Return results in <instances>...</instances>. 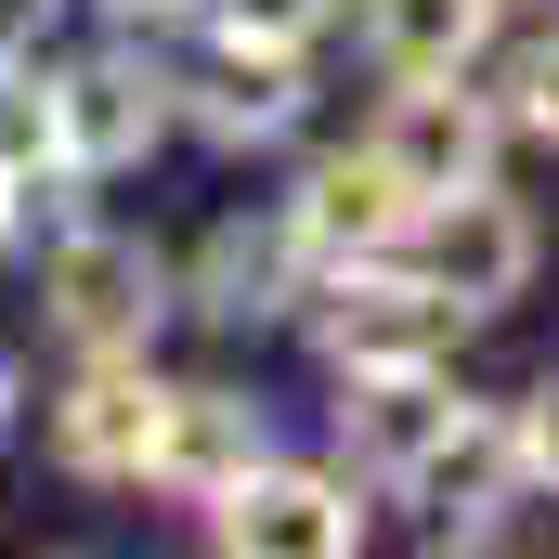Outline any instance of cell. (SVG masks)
I'll list each match as a JSON object with an SVG mask.
<instances>
[{"instance_id": "cell-15", "label": "cell", "mask_w": 559, "mask_h": 559, "mask_svg": "<svg viewBox=\"0 0 559 559\" xmlns=\"http://www.w3.org/2000/svg\"><path fill=\"white\" fill-rule=\"evenodd\" d=\"M39 169H66L52 156V66L0 52V182H39Z\"/></svg>"}, {"instance_id": "cell-18", "label": "cell", "mask_w": 559, "mask_h": 559, "mask_svg": "<svg viewBox=\"0 0 559 559\" xmlns=\"http://www.w3.org/2000/svg\"><path fill=\"white\" fill-rule=\"evenodd\" d=\"M508 442H521V495H559V378L534 404H508Z\"/></svg>"}, {"instance_id": "cell-21", "label": "cell", "mask_w": 559, "mask_h": 559, "mask_svg": "<svg viewBox=\"0 0 559 559\" xmlns=\"http://www.w3.org/2000/svg\"><path fill=\"white\" fill-rule=\"evenodd\" d=\"M105 13H118V26H182L195 0H105Z\"/></svg>"}, {"instance_id": "cell-13", "label": "cell", "mask_w": 559, "mask_h": 559, "mask_svg": "<svg viewBox=\"0 0 559 559\" xmlns=\"http://www.w3.org/2000/svg\"><path fill=\"white\" fill-rule=\"evenodd\" d=\"M455 404H468V391H455L442 365H378V378H352V404H338V429H352V481H404Z\"/></svg>"}, {"instance_id": "cell-17", "label": "cell", "mask_w": 559, "mask_h": 559, "mask_svg": "<svg viewBox=\"0 0 559 559\" xmlns=\"http://www.w3.org/2000/svg\"><path fill=\"white\" fill-rule=\"evenodd\" d=\"M495 118H508V131H534V143H559V26L508 66V105H495Z\"/></svg>"}, {"instance_id": "cell-9", "label": "cell", "mask_w": 559, "mask_h": 559, "mask_svg": "<svg viewBox=\"0 0 559 559\" xmlns=\"http://www.w3.org/2000/svg\"><path fill=\"white\" fill-rule=\"evenodd\" d=\"M312 338H325L338 378H378V365H442V352H455V312H442L404 261H352V274L325 286Z\"/></svg>"}, {"instance_id": "cell-19", "label": "cell", "mask_w": 559, "mask_h": 559, "mask_svg": "<svg viewBox=\"0 0 559 559\" xmlns=\"http://www.w3.org/2000/svg\"><path fill=\"white\" fill-rule=\"evenodd\" d=\"M39 26H52V0H0V52H39Z\"/></svg>"}, {"instance_id": "cell-11", "label": "cell", "mask_w": 559, "mask_h": 559, "mask_svg": "<svg viewBox=\"0 0 559 559\" xmlns=\"http://www.w3.org/2000/svg\"><path fill=\"white\" fill-rule=\"evenodd\" d=\"M404 222H417V195L352 143V156H325V169H299V195H286V235H299V261H325V274H352V261H391L404 248Z\"/></svg>"}, {"instance_id": "cell-22", "label": "cell", "mask_w": 559, "mask_h": 559, "mask_svg": "<svg viewBox=\"0 0 559 559\" xmlns=\"http://www.w3.org/2000/svg\"><path fill=\"white\" fill-rule=\"evenodd\" d=\"M0 248H13V182H0Z\"/></svg>"}, {"instance_id": "cell-14", "label": "cell", "mask_w": 559, "mask_h": 559, "mask_svg": "<svg viewBox=\"0 0 559 559\" xmlns=\"http://www.w3.org/2000/svg\"><path fill=\"white\" fill-rule=\"evenodd\" d=\"M365 26V66L378 79H468L495 52V0H338Z\"/></svg>"}, {"instance_id": "cell-5", "label": "cell", "mask_w": 559, "mask_h": 559, "mask_svg": "<svg viewBox=\"0 0 559 559\" xmlns=\"http://www.w3.org/2000/svg\"><path fill=\"white\" fill-rule=\"evenodd\" d=\"M169 143V79L143 66V52H79V66H52V156L79 169V182H118Z\"/></svg>"}, {"instance_id": "cell-2", "label": "cell", "mask_w": 559, "mask_h": 559, "mask_svg": "<svg viewBox=\"0 0 559 559\" xmlns=\"http://www.w3.org/2000/svg\"><path fill=\"white\" fill-rule=\"evenodd\" d=\"M39 312H52V338L66 352H143L156 325H169V261L118 235V222H52V248H39Z\"/></svg>"}, {"instance_id": "cell-3", "label": "cell", "mask_w": 559, "mask_h": 559, "mask_svg": "<svg viewBox=\"0 0 559 559\" xmlns=\"http://www.w3.org/2000/svg\"><path fill=\"white\" fill-rule=\"evenodd\" d=\"M209 534L248 547V559H352L365 547V481L352 468H286V455H261V468H235L209 495Z\"/></svg>"}, {"instance_id": "cell-16", "label": "cell", "mask_w": 559, "mask_h": 559, "mask_svg": "<svg viewBox=\"0 0 559 559\" xmlns=\"http://www.w3.org/2000/svg\"><path fill=\"white\" fill-rule=\"evenodd\" d=\"M209 26H235V39H286V52H312L325 26H338V0H195Z\"/></svg>"}, {"instance_id": "cell-4", "label": "cell", "mask_w": 559, "mask_h": 559, "mask_svg": "<svg viewBox=\"0 0 559 559\" xmlns=\"http://www.w3.org/2000/svg\"><path fill=\"white\" fill-rule=\"evenodd\" d=\"M495 143H508L495 92H468V79H391V105H378L365 156L429 209V195H455V182H495Z\"/></svg>"}, {"instance_id": "cell-10", "label": "cell", "mask_w": 559, "mask_h": 559, "mask_svg": "<svg viewBox=\"0 0 559 559\" xmlns=\"http://www.w3.org/2000/svg\"><path fill=\"white\" fill-rule=\"evenodd\" d=\"M299 235H286V209H222L209 235H195V261L169 274L182 312H209V325H274L286 299H299Z\"/></svg>"}, {"instance_id": "cell-20", "label": "cell", "mask_w": 559, "mask_h": 559, "mask_svg": "<svg viewBox=\"0 0 559 559\" xmlns=\"http://www.w3.org/2000/svg\"><path fill=\"white\" fill-rule=\"evenodd\" d=\"M26 417V352H13V338H0V429Z\"/></svg>"}, {"instance_id": "cell-8", "label": "cell", "mask_w": 559, "mask_h": 559, "mask_svg": "<svg viewBox=\"0 0 559 559\" xmlns=\"http://www.w3.org/2000/svg\"><path fill=\"white\" fill-rule=\"evenodd\" d=\"M391 495L442 521V547H481V534L521 508V442H508V404H455V417L429 429V455L391 481Z\"/></svg>"}, {"instance_id": "cell-6", "label": "cell", "mask_w": 559, "mask_h": 559, "mask_svg": "<svg viewBox=\"0 0 559 559\" xmlns=\"http://www.w3.org/2000/svg\"><path fill=\"white\" fill-rule=\"evenodd\" d=\"M156 417H169V378L143 352H79V378L52 391V468L66 481H143Z\"/></svg>"}, {"instance_id": "cell-7", "label": "cell", "mask_w": 559, "mask_h": 559, "mask_svg": "<svg viewBox=\"0 0 559 559\" xmlns=\"http://www.w3.org/2000/svg\"><path fill=\"white\" fill-rule=\"evenodd\" d=\"M169 118L209 131L222 156H248V143H286L299 118H312V79H299L286 39H235V26H209V66L169 79Z\"/></svg>"}, {"instance_id": "cell-1", "label": "cell", "mask_w": 559, "mask_h": 559, "mask_svg": "<svg viewBox=\"0 0 559 559\" xmlns=\"http://www.w3.org/2000/svg\"><path fill=\"white\" fill-rule=\"evenodd\" d=\"M404 274L455 312V325H481V312H508L534 261H547V235H534V209L521 195H495V182H455V195H429L417 222H404V248H391Z\"/></svg>"}, {"instance_id": "cell-12", "label": "cell", "mask_w": 559, "mask_h": 559, "mask_svg": "<svg viewBox=\"0 0 559 559\" xmlns=\"http://www.w3.org/2000/svg\"><path fill=\"white\" fill-rule=\"evenodd\" d=\"M261 455H274V417H261L248 391L209 378V391H169V417H156V468H143V481L182 495V508H209V495H222L235 468H261Z\"/></svg>"}]
</instances>
